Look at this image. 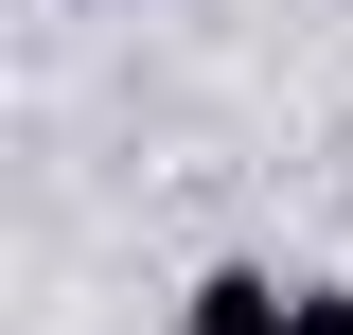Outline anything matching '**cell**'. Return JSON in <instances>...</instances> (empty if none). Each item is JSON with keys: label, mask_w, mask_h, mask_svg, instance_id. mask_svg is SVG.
<instances>
[{"label": "cell", "mask_w": 353, "mask_h": 335, "mask_svg": "<svg viewBox=\"0 0 353 335\" xmlns=\"http://www.w3.org/2000/svg\"><path fill=\"white\" fill-rule=\"evenodd\" d=\"M301 335H353V283H301Z\"/></svg>", "instance_id": "2"}, {"label": "cell", "mask_w": 353, "mask_h": 335, "mask_svg": "<svg viewBox=\"0 0 353 335\" xmlns=\"http://www.w3.org/2000/svg\"><path fill=\"white\" fill-rule=\"evenodd\" d=\"M176 335H301V283H283V265H194Z\"/></svg>", "instance_id": "1"}]
</instances>
